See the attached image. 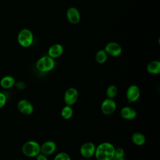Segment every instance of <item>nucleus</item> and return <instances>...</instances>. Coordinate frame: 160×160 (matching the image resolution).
<instances>
[{
  "label": "nucleus",
  "mask_w": 160,
  "mask_h": 160,
  "mask_svg": "<svg viewBox=\"0 0 160 160\" xmlns=\"http://www.w3.org/2000/svg\"><path fill=\"white\" fill-rule=\"evenodd\" d=\"M72 115H73V109L71 108V106L66 104L61 111V117L65 120H68L72 118Z\"/></svg>",
  "instance_id": "obj_18"
},
{
  "label": "nucleus",
  "mask_w": 160,
  "mask_h": 160,
  "mask_svg": "<svg viewBox=\"0 0 160 160\" xmlns=\"http://www.w3.org/2000/svg\"><path fill=\"white\" fill-rule=\"evenodd\" d=\"M21 150L24 156L34 158L40 152V144L36 141H28L23 144Z\"/></svg>",
  "instance_id": "obj_3"
},
{
  "label": "nucleus",
  "mask_w": 160,
  "mask_h": 160,
  "mask_svg": "<svg viewBox=\"0 0 160 160\" xmlns=\"http://www.w3.org/2000/svg\"><path fill=\"white\" fill-rule=\"evenodd\" d=\"M53 160H71V158L67 152H60L55 156Z\"/></svg>",
  "instance_id": "obj_21"
},
{
  "label": "nucleus",
  "mask_w": 160,
  "mask_h": 160,
  "mask_svg": "<svg viewBox=\"0 0 160 160\" xmlns=\"http://www.w3.org/2000/svg\"><path fill=\"white\" fill-rule=\"evenodd\" d=\"M104 49L108 55L112 57H118L122 53L121 46L119 43L114 41L107 43Z\"/></svg>",
  "instance_id": "obj_9"
},
{
  "label": "nucleus",
  "mask_w": 160,
  "mask_h": 160,
  "mask_svg": "<svg viewBox=\"0 0 160 160\" xmlns=\"http://www.w3.org/2000/svg\"><path fill=\"white\" fill-rule=\"evenodd\" d=\"M17 108L18 111L24 115H30L34 111V106L32 103L25 99L19 101L17 104Z\"/></svg>",
  "instance_id": "obj_10"
},
{
  "label": "nucleus",
  "mask_w": 160,
  "mask_h": 160,
  "mask_svg": "<svg viewBox=\"0 0 160 160\" xmlns=\"http://www.w3.org/2000/svg\"><path fill=\"white\" fill-rule=\"evenodd\" d=\"M56 143L53 141H46L40 145V152L46 155L50 156L56 150Z\"/></svg>",
  "instance_id": "obj_11"
},
{
  "label": "nucleus",
  "mask_w": 160,
  "mask_h": 160,
  "mask_svg": "<svg viewBox=\"0 0 160 160\" xmlns=\"http://www.w3.org/2000/svg\"><path fill=\"white\" fill-rule=\"evenodd\" d=\"M116 103L114 99L106 98L101 104V112L107 116L112 114L116 109Z\"/></svg>",
  "instance_id": "obj_7"
},
{
  "label": "nucleus",
  "mask_w": 160,
  "mask_h": 160,
  "mask_svg": "<svg viewBox=\"0 0 160 160\" xmlns=\"http://www.w3.org/2000/svg\"><path fill=\"white\" fill-rule=\"evenodd\" d=\"M96 146L92 142H86L80 147V154L84 159H89L94 155Z\"/></svg>",
  "instance_id": "obj_8"
},
{
  "label": "nucleus",
  "mask_w": 160,
  "mask_h": 160,
  "mask_svg": "<svg viewBox=\"0 0 160 160\" xmlns=\"http://www.w3.org/2000/svg\"><path fill=\"white\" fill-rule=\"evenodd\" d=\"M118 94V88L115 85H109L106 90V95L108 98L114 99Z\"/></svg>",
  "instance_id": "obj_20"
},
{
  "label": "nucleus",
  "mask_w": 160,
  "mask_h": 160,
  "mask_svg": "<svg viewBox=\"0 0 160 160\" xmlns=\"http://www.w3.org/2000/svg\"><path fill=\"white\" fill-rule=\"evenodd\" d=\"M124 150L122 148H115L114 151V156L118 158H122L124 157Z\"/></svg>",
  "instance_id": "obj_22"
},
{
  "label": "nucleus",
  "mask_w": 160,
  "mask_h": 160,
  "mask_svg": "<svg viewBox=\"0 0 160 160\" xmlns=\"http://www.w3.org/2000/svg\"><path fill=\"white\" fill-rule=\"evenodd\" d=\"M36 160H48L47 156L39 152L36 156Z\"/></svg>",
  "instance_id": "obj_24"
},
{
  "label": "nucleus",
  "mask_w": 160,
  "mask_h": 160,
  "mask_svg": "<svg viewBox=\"0 0 160 160\" xmlns=\"http://www.w3.org/2000/svg\"><path fill=\"white\" fill-rule=\"evenodd\" d=\"M55 64L54 59L46 55L38 59L36 63V68L41 72H47L52 71L54 68Z\"/></svg>",
  "instance_id": "obj_2"
},
{
  "label": "nucleus",
  "mask_w": 160,
  "mask_h": 160,
  "mask_svg": "<svg viewBox=\"0 0 160 160\" xmlns=\"http://www.w3.org/2000/svg\"><path fill=\"white\" fill-rule=\"evenodd\" d=\"M108 54L104 49H99L98 51L95 55V60L97 63L102 64L106 62L108 59Z\"/></svg>",
  "instance_id": "obj_19"
},
{
  "label": "nucleus",
  "mask_w": 160,
  "mask_h": 160,
  "mask_svg": "<svg viewBox=\"0 0 160 160\" xmlns=\"http://www.w3.org/2000/svg\"><path fill=\"white\" fill-rule=\"evenodd\" d=\"M34 40L33 34L31 31L27 28L20 30L18 34V42L20 46L28 48L32 45Z\"/></svg>",
  "instance_id": "obj_4"
},
{
  "label": "nucleus",
  "mask_w": 160,
  "mask_h": 160,
  "mask_svg": "<svg viewBox=\"0 0 160 160\" xmlns=\"http://www.w3.org/2000/svg\"><path fill=\"white\" fill-rule=\"evenodd\" d=\"M115 147L109 142H104L96 147L94 156L96 160H111L114 156Z\"/></svg>",
  "instance_id": "obj_1"
},
{
  "label": "nucleus",
  "mask_w": 160,
  "mask_h": 160,
  "mask_svg": "<svg viewBox=\"0 0 160 160\" xmlns=\"http://www.w3.org/2000/svg\"><path fill=\"white\" fill-rule=\"evenodd\" d=\"M66 18L71 24H76L80 21L81 14L76 8L71 7L68 8L66 11Z\"/></svg>",
  "instance_id": "obj_12"
},
{
  "label": "nucleus",
  "mask_w": 160,
  "mask_h": 160,
  "mask_svg": "<svg viewBox=\"0 0 160 160\" xmlns=\"http://www.w3.org/2000/svg\"><path fill=\"white\" fill-rule=\"evenodd\" d=\"M7 101V97L5 94L0 92V108L4 107Z\"/></svg>",
  "instance_id": "obj_23"
},
{
  "label": "nucleus",
  "mask_w": 160,
  "mask_h": 160,
  "mask_svg": "<svg viewBox=\"0 0 160 160\" xmlns=\"http://www.w3.org/2000/svg\"><path fill=\"white\" fill-rule=\"evenodd\" d=\"M79 160H86L85 159H79Z\"/></svg>",
  "instance_id": "obj_27"
},
{
  "label": "nucleus",
  "mask_w": 160,
  "mask_h": 160,
  "mask_svg": "<svg viewBox=\"0 0 160 160\" xmlns=\"http://www.w3.org/2000/svg\"><path fill=\"white\" fill-rule=\"evenodd\" d=\"M131 141L134 144L141 146L146 142V137L140 132H134L131 136Z\"/></svg>",
  "instance_id": "obj_16"
},
{
  "label": "nucleus",
  "mask_w": 160,
  "mask_h": 160,
  "mask_svg": "<svg viewBox=\"0 0 160 160\" xmlns=\"http://www.w3.org/2000/svg\"><path fill=\"white\" fill-rule=\"evenodd\" d=\"M120 115L126 120H132L136 118L137 112L132 107L124 106L120 111Z\"/></svg>",
  "instance_id": "obj_14"
},
{
  "label": "nucleus",
  "mask_w": 160,
  "mask_h": 160,
  "mask_svg": "<svg viewBox=\"0 0 160 160\" xmlns=\"http://www.w3.org/2000/svg\"><path fill=\"white\" fill-rule=\"evenodd\" d=\"M64 51V48L61 44H54L51 45L48 51V55L53 59L60 57Z\"/></svg>",
  "instance_id": "obj_13"
},
{
  "label": "nucleus",
  "mask_w": 160,
  "mask_h": 160,
  "mask_svg": "<svg viewBox=\"0 0 160 160\" xmlns=\"http://www.w3.org/2000/svg\"><path fill=\"white\" fill-rule=\"evenodd\" d=\"M79 92L77 89L73 87L69 88L66 89L64 94V101L66 105L72 106L78 101Z\"/></svg>",
  "instance_id": "obj_5"
},
{
  "label": "nucleus",
  "mask_w": 160,
  "mask_h": 160,
  "mask_svg": "<svg viewBox=\"0 0 160 160\" xmlns=\"http://www.w3.org/2000/svg\"><path fill=\"white\" fill-rule=\"evenodd\" d=\"M141 91L139 88L136 84L130 85L126 92V97L129 103L136 102L140 98Z\"/></svg>",
  "instance_id": "obj_6"
},
{
  "label": "nucleus",
  "mask_w": 160,
  "mask_h": 160,
  "mask_svg": "<svg viewBox=\"0 0 160 160\" xmlns=\"http://www.w3.org/2000/svg\"><path fill=\"white\" fill-rule=\"evenodd\" d=\"M15 79L11 76H4L0 81V86L4 89H10L14 86Z\"/></svg>",
  "instance_id": "obj_17"
},
{
  "label": "nucleus",
  "mask_w": 160,
  "mask_h": 160,
  "mask_svg": "<svg viewBox=\"0 0 160 160\" xmlns=\"http://www.w3.org/2000/svg\"><path fill=\"white\" fill-rule=\"evenodd\" d=\"M147 71L153 75L159 74L160 73V62L158 60H154L148 63L146 68Z\"/></svg>",
  "instance_id": "obj_15"
},
{
  "label": "nucleus",
  "mask_w": 160,
  "mask_h": 160,
  "mask_svg": "<svg viewBox=\"0 0 160 160\" xmlns=\"http://www.w3.org/2000/svg\"><path fill=\"white\" fill-rule=\"evenodd\" d=\"M111 160H125L124 158H116V157H114Z\"/></svg>",
  "instance_id": "obj_26"
},
{
  "label": "nucleus",
  "mask_w": 160,
  "mask_h": 160,
  "mask_svg": "<svg viewBox=\"0 0 160 160\" xmlns=\"http://www.w3.org/2000/svg\"><path fill=\"white\" fill-rule=\"evenodd\" d=\"M14 85H16L17 88H18L19 89H23L25 88V86H26L24 83L23 82H22V81H19V82H16Z\"/></svg>",
  "instance_id": "obj_25"
}]
</instances>
